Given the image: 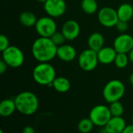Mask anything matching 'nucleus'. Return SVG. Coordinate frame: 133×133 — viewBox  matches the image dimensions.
Instances as JSON below:
<instances>
[{"label":"nucleus","mask_w":133,"mask_h":133,"mask_svg":"<svg viewBox=\"0 0 133 133\" xmlns=\"http://www.w3.org/2000/svg\"><path fill=\"white\" fill-rule=\"evenodd\" d=\"M132 124H133V116H132Z\"/></svg>","instance_id":"f704fd0d"},{"label":"nucleus","mask_w":133,"mask_h":133,"mask_svg":"<svg viewBox=\"0 0 133 133\" xmlns=\"http://www.w3.org/2000/svg\"><path fill=\"white\" fill-rule=\"evenodd\" d=\"M2 60H3L9 67L17 68L21 67L25 60L23 51L16 45H9L2 52Z\"/></svg>","instance_id":"39448f33"},{"label":"nucleus","mask_w":133,"mask_h":133,"mask_svg":"<svg viewBox=\"0 0 133 133\" xmlns=\"http://www.w3.org/2000/svg\"><path fill=\"white\" fill-rule=\"evenodd\" d=\"M97 18L102 26L108 28L115 27L117 22L119 20L117 10L110 6L101 8L98 12Z\"/></svg>","instance_id":"1a4fd4ad"},{"label":"nucleus","mask_w":133,"mask_h":133,"mask_svg":"<svg viewBox=\"0 0 133 133\" xmlns=\"http://www.w3.org/2000/svg\"><path fill=\"white\" fill-rule=\"evenodd\" d=\"M115 27H116L117 31H118L119 32L125 33L129 28V24L126 21L118 20V21L117 22V24L115 25Z\"/></svg>","instance_id":"a878e982"},{"label":"nucleus","mask_w":133,"mask_h":133,"mask_svg":"<svg viewBox=\"0 0 133 133\" xmlns=\"http://www.w3.org/2000/svg\"><path fill=\"white\" fill-rule=\"evenodd\" d=\"M104 37L99 32L92 33L87 39V44L89 48L96 52H98L101 49L104 47Z\"/></svg>","instance_id":"dca6fc26"},{"label":"nucleus","mask_w":133,"mask_h":133,"mask_svg":"<svg viewBox=\"0 0 133 133\" xmlns=\"http://www.w3.org/2000/svg\"><path fill=\"white\" fill-rule=\"evenodd\" d=\"M126 126L125 120L122 117H111L104 129L108 133H122Z\"/></svg>","instance_id":"2eb2a0df"},{"label":"nucleus","mask_w":133,"mask_h":133,"mask_svg":"<svg viewBox=\"0 0 133 133\" xmlns=\"http://www.w3.org/2000/svg\"><path fill=\"white\" fill-rule=\"evenodd\" d=\"M81 8L85 13L92 15L97 11L98 4L96 0H82Z\"/></svg>","instance_id":"412c9836"},{"label":"nucleus","mask_w":133,"mask_h":133,"mask_svg":"<svg viewBox=\"0 0 133 133\" xmlns=\"http://www.w3.org/2000/svg\"><path fill=\"white\" fill-rule=\"evenodd\" d=\"M71 87L69 80L65 77H56L52 82V88L60 93L67 92Z\"/></svg>","instance_id":"a211bd4d"},{"label":"nucleus","mask_w":133,"mask_h":133,"mask_svg":"<svg viewBox=\"0 0 133 133\" xmlns=\"http://www.w3.org/2000/svg\"><path fill=\"white\" fill-rule=\"evenodd\" d=\"M94 126V124L90 118H83L78 124V130L82 133H89L93 130Z\"/></svg>","instance_id":"5701e85b"},{"label":"nucleus","mask_w":133,"mask_h":133,"mask_svg":"<svg viewBox=\"0 0 133 133\" xmlns=\"http://www.w3.org/2000/svg\"><path fill=\"white\" fill-rule=\"evenodd\" d=\"M16 110L24 115H32L37 112L39 107L37 96L32 92L24 91L19 93L14 99Z\"/></svg>","instance_id":"f03ea898"},{"label":"nucleus","mask_w":133,"mask_h":133,"mask_svg":"<svg viewBox=\"0 0 133 133\" xmlns=\"http://www.w3.org/2000/svg\"><path fill=\"white\" fill-rule=\"evenodd\" d=\"M8 67L9 66L6 64V63L3 60H0V74H2L5 72H6V71L8 69Z\"/></svg>","instance_id":"cd10ccee"},{"label":"nucleus","mask_w":133,"mask_h":133,"mask_svg":"<svg viewBox=\"0 0 133 133\" xmlns=\"http://www.w3.org/2000/svg\"><path fill=\"white\" fill-rule=\"evenodd\" d=\"M76 49L71 45L63 44L58 46L57 57L64 62H71L76 57Z\"/></svg>","instance_id":"ddd939ff"},{"label":"nucleus","mask_w":133,"mask_h":133,"mask_svg":"<svg viewBox=\"0 0 133 133\" xmlns=\"http://www.w3.org/2000/svg\"><path fill=\"white\" fill-rule=\"evenodd\" d=\"M99 63L97 52L87 49H84L81 52V53L78 56V64L79 67L87 72L92 71L95 70Z\"/></svg>","instance_id":"423d86ee"},{"label":"nucleus","mask_w":133,"mask_h":133,"mask_svg":"<svg viewBox=\"0 0 133 133\" xmlns=\"http://www.w3.org/2000/svg\"><path fill=\"white\" fill-rule=\"evenodd\" d=\"M37 2H41V3H43V4H44V2H45L47 0H37Z\"/></svg>","instance_id":"473e14b6"},{"label":"nucleus","mask_w":133,"mask_h":133,"mask_svg":"<svg viewBox=\"0 0 133 133\" xmlns=\"http://www.w3.org/2000/svg\"><path fill=\"white\" fill-rule=\"evenodd\" d=\"M22 133H36L35 129L32 127V126H26L23 128Z\"/></svg>","instance_id":"c85d7f7f"},{"label":"nucleus","mask_w":133,"mask_h":133,"mask_svg":"<svg viewBox=\"0 0 133 133\" xmlns=\"http://www.w3.org/2000/svg\"><path fill=\"white\" fill-rule=\"evenodd\" d=\"M0 133H4V132H3V130H2V129H0Z\"/></svg>","instance_id":"72a5a7b5"},{"label":"nucleus","mask_w":133,"mask_h":133,"mask_svg":"<svg viewBox=\"0 0 133 133\" xmlns=\"http://www.w3.org/2000/svg\"><path fill=\"white\" fill-rule=\"evenodd\" d=\"M89 117L94 122V125L104 127L111 118L112 115L108 107L99 104L91 109Z\"/></svg>","instance_id":"0eeeda50"},{"label":"nucleus","mask_w":133,"mask_h":133,"mask_svg":"<svg viewBox=\"0 0 133 133\" xmlns=\"http://www.w3.org/2000/svg\"><path fill=\"white\" fill-rule=\"evenodd\" d=\"M109 109L112 117H122L124 113V107L119 100L110 103Z\"/></svg>","instance_id":"b1692460"},{"label":"nucleus","mask_w":133,"mask_h":133,"mask_svg":"<svg viewBox=\"0 0 133 133\" xmlns=\"http://www.w3.org/2000/svg\"><path fill=\"white\" fill-rule=\"evenodd\" d=\"M56 78V71L49 62L39 63L33 70V78L41 85L52 87V82Z\"/></svg>","instance_id":"7ed1b4c3"},{"label":"nucleus","mask_w":133,"mask_h":133,"mask_svg":"<svg viewBox=\"0 0 133 133\" xmlns=\"http://www.w3.org/2000/svg\"><path fill=\"white\" fill-rule=\"evenodd\" d=\"M62 32L67 41H73L76 39L80 34V26L77 21L69 20L63 24Z\"/></svg>","instance_id":"f8f14e48"},{"label":"nucleus","mask_w":133,"mask_h":133,"mask_svg":"<svg viewBox=\"0 0 133 133\" xmlns=\"http://www.w3.org/2000/svg\"><path fill=\"white\" fill-rule=\"evenodd\" d=\"M34 27L40 37L51 38V36L57 31V24L54 18L49 16L39 18Z\"/></svg>","instance_id":"6e6552de"},{"label":"nucleus","mask_w":133,"mask_h":133,"mask_svg":"<svg viewBox=\"0 0 133 133\" xmlns=\"http://www.w3.org/2000/svg\"><path fill=\"white\" fill-rule=\"evenodd\" d=\"M122 133H133V124L130 125H127Z\"/></svg>","instance_id":"c756f323"},{"label":"nucleus","mask_w":133,"mask_h":133,"mask_svg":"<svg viewBox=\"0 0 133 133\" xmlns=\"http://www.w3.org/2000/svg\"><path fill=\"white\" fill-rule=\"evenodd\" d=\"M50 38L54 42V44L56 45L57 46H60V45L65 44V42L66 41V39H65V38L63 35L62 31H56V32H55L51 36Z\"/></svg>","instance_id":"393cba45"},{"label":"nucleus","mask_w":133,"mask_h":133,"mask_svg":"<svg viewBox=\"0 0 133 133\" xmlns=\"http://www.w3.org/2000/svg\"><path fill=\"white\" fill-rule=\"evenodd\" d=\"M117 53H118L114 47L104 46L97 52L99 63L101 64H110L114 63Z\"/></svg>","instance_id":"4468645a"},{"label":"nucleus","mask_w":133,"mask_h":133,"mask_svg":"<svg viewBox=\"0 0 133 133\" xmlns=\"http://www.w3.org/2000/svg\"><path fill=\"white\" fill-rule=\"evenodd\" d=\"M129 62V58L127 53H118L117 56L115 59L114 63L116 66V67L119 69H123L125 68Z\"/></svg>","instance_id":"4be33fe9"},{"label":"nucleus","mask_w":133,"mask_h":133,"mask_svg":"<svg viewBox=\"0 0 133 133\" xmlns=\"http://www.w3.org/2000/svg\"><path fill=\"white\" fill-rule=\"evenodd\" d=\"M118 19L129 22L133 16V6L129 3H123L117 9Z\"/></svg>","instance_id":"6ab92c4d"},{"label":"nucleus","mask_w":133,"mask_h":133,"mask_svg":"<svg viewBox=\"0 0 133 133\" xmlns=\"http://www.w3.org/2000/svg\"><path fill=\"white\" fill-rule=\"evenodd\" d=\"M129 82L131 83V85L133 86V72L129 76Z\"/></svg>","instance_id":"2f4dec72"},{"label":"nucleus","mask_w":133,"mask_h":133,"mask_svg":"<svg viewBox=\"0 0 133 133\" xmlns=\"http://www.w3.org/2000/svg\"><path fill=\"white\" fill-rule=\"evenodd\" d=\"M129 58V61L133 63V48L131 49V51L128 53Z\"/></svg>","instance_id":"7c9ffc66"},{"label":"nucleus","mask_w":133,"mask_h":133,"mask_svg":"<svg viewBox=\"0 0 133 133\" xmlns=\"http://www.w3.org/2000/svg\"><path fill=\"white\" fill-rule=\"evenodd\" d=\"M44 9L48 16L58 18L65 14L66 2L65 0H47L44 3Z\"/></svg>","instance_id":"9d476101"},{"label":"nucleus","mask_w":133,"mask_h":133,"mask_svg":"<svg viewBox=\"0 0 133 133\" xmlns=\"http://www.w3.org/2000/svg\"><path fill=\"white\" fill-rule=\"evenodd\" d=\"M9 46V41L6 35L1 34L0 35V51L3 52Z\"/></svg>","instance_id":"bb28decb"},{"label":"nucleus","mask_w":133,"mask_h":133,"mask_svg":"<svg viewBox=\"0 0 133 133\" xmlns=\"http://www.w3.org/2000/svg\"><path fill=\"white\" fill-rule=\"evenodd\" d=\"M125 92V86L124 83L118 79L109 81L103 89V97L106 102L111 103L120 100Z\"/></svg>","instance_id":"20e7f679"},{"label":"nucleus","mask_w":133,"mask_h":133,"mask_svg":"<svg viewBox=\"0 0 133 133\" xmlns=\"http://www.w3.org/2000/svg\"><path fill=\"white\" fill-rule=\"evenodd\" d=\"M113 47L117 53H129L133 48V37L129 34L122 33L115 38Z\"/></svg>","instance_id":"9b49d317"},{"label":"nucleus","mask_w":133,"mask_h":133,"mask_svg":"<svg viewBox=\"0 0 133 133\" xmlns=\"http://www.w3.org/2000/svg\"><path fill=\"white\" fill-rule=\"evenodd\" d=\"M58 46L50 38L39 37L34 42L31 52L34 58L39 63L50 62L57 56Z\"/></svg>","instance_id":"f257e3e1"},{"label":"nucleus","mask_w":133,"mask_h":133,"mask_svg":"<svg viewBox=\"0 0 133 133\" xmlns=\"http://www.w3.org/2000/svg\"><path fill=\"white\" fill-rule=\"evenodd\" d=\"M16 110V106L14 100L5 99L0 103V115L4 118L11 116Z\"/></svg>","instance_id":"f3484780"},{"label":"nucleus","mask_w":133,"mask_h":133,"mask_svg":"<svg viewBox=\"0 0 133 133\" xmlns=\"http://www.w3.org/2000/svg\"><path fill=\"white\" fill-rule=\"evenodd\" d=\"M38 19L35 14L30 11H23L20 13L19 16V20L20 24L26 27H34Z\"/></svg>","instance_id":"aec40b11"}]
</instances>
